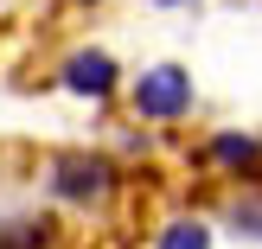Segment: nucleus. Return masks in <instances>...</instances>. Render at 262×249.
<instances>
[{
	"label": "nucleus",
	"mask_w": 262,
	"mask_h": 249,
	"mask_svg": "<svg viewBox=\"0 0 262 249\" xmlns=\"http://www.w3.org/2000/svg\"><path fill=\"white\" fill-rule=\"evenodd\" d=\"M122 192V160L102 147H58L45 153V198L58 211H102Z\"/></svg>",
	"instance_id": "obj_1"
},
{
	"label": "nucleus",
	"mask_w": 262,
	"mask_h": 249,
	"mask_svg": "<svg viewBox=\"0 0 262 249\" xmlns=\"http://www.w3.org/2000/svg\"><path fill=\"white\" fill-rule=\"evenodd\" d=\"M122 109H128V122H141V128H179L199 109V83H192V71L179 58L141 64L122 83Z\"/></svg>",
	"instance_id": "obj_2"
},
{
	"label": "nucleus",
	"mask_w": 262,
	"mask_h": 249,
	"mask_svg": "<svg viewBox=\"0 0 262 249\" xmlns=\"http://www.w3.org/2000/svg\"><path fill=\"white\" fill-rule=\"evenodd\" d=\"M122 58H115L109 45H71L58 58V89L77 102H90V109H109V102H122Z\"/></svg>",
	"instance_id": "obj_3"
},
{
	"label": "nucleus",
	"mask_w": 262,
	"mask_h": 249,
	"mask_svg": "<svg viewBox=\"0 0 262 249\" xmlns=\"http://www.w3.org/2000/svg\"><path fill=\"white\" fill-rule=\"evenodd\" d=\"M199 166L224 186H262V134L256 128H211L199 141Z\"/></svg>",
	"instance_id": "obj_4"
},
{
	"label": "nucleus",
	"mask_w": 262,
	"mask_h": 249,
	"mask_svg": "<svg viewBox=\"0 0 262 249\" xmlns=\"http://www.w3.org/2000/svg\"><path fill=\"white\" fill-rule=\"evenodd\" d=\"M147 249H217V224H211L205 211H173V217L147 237Z\"/></svg>",
	"instance_id": "obj_5"
},
{
	"label": "nucleus",
	"mask_w": 262,
	"mask_h": 249,
	"mask_svg": "<svg viewBox=\"0 0 262 249\" xmlns=\"http://www.w3.org/2000/svg\"><path fill=\"white\" fill-rule=\"evenodd\" d=\"M58 217L51 211H19V217H7L0 224V249H58Z\"/></svg>",
	"instance_id": "obj_6"
},
{
	"label": "nucleus",
	"mask_w": 262,
	"mask_h": 249,
	"mask_svg": "<svg viewBox=\"0 0 262 249\" xmlns=\"http://www.w3.org/2000/svg\"><path fill=\"white\" fill-rule=\"evenodd\" d=\"M224 230L243 243H262V186H237L224 205Z\"/></svg>",
	"instance_id": "obj_7"
},
{
	"label": "nucleus",
	"mask_w": 262,
	"mask_h": 249,
	"mask_svg": "<svg viewBox=\"0 0 262 249\" xmlns=\"http://www.w3.org/2000/svg\"><path fill=\"white\" fill-rule=\"evenodd\" d=\"M147 7H160V13H179V7H199V0H147Z\"/></svg>",
	"instance_id": "obj_8"
},
{
	"label": "nucleus",
	"mask_w": 262,
	"mask_h": 249,
	"mask_svg": "<svg viewBox=\"0 0 262 249\" xmlns=\"http://www.w3.org/2000/svg\"><path fill=\"white\" fill-rule=\"evenodd\" d=\"M71 7H102V0H71Z\"/></svg>",
	"instance_id": "obj_9"
}]
</instances>
